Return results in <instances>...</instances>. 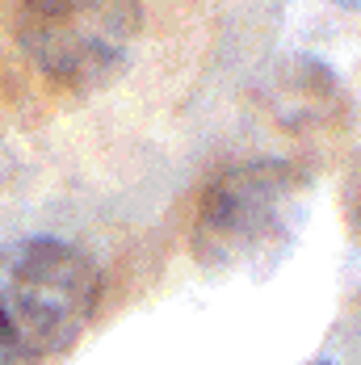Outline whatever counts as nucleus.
<instances>
[{
  "label": "nucleus",
  "instance_id": "nucleus-1",
  "mask_svg": "<svg viewBox=\"0 0 361 365\" xmlns=\"http://www.w3.org/2000/svg\"><path fill=\"white\" fill-rule=\"evenodd\" d=\"M307 173L290 160H253L223 168L206 185L189 227V248L210 273H256L278 264L302 227Z\"/></svg>",
  "mask_w": 361,
  "mask_h": 365
},
{
  "label": "nucleus",
  "instance_id": "nucleus-2",
  "mask_svg": "<svg viewBox=\"0 0 361 365\" xmlns=\"http://www.w3.org/2000/svg\"><path fill=\"white\" fill-rule=\"evenodd\" d=\"M101 302V273L63 240H17L0 248V328L17 357L72 349Z\"/></svg>",
  "mask_w": 361,
  "mask_h": 365
},
{
  "label": "nucleus",
  "instance_id": "nucleus-3",
  "mask_svg": "<svg viewBox=\"0 0 361 365\" xmlns=\"http://www.w3.org/2000/svg\"><path fill=\"white\" fill-rule=\"evenodd\" d=\"M21 51L68 88H97L126 63L143 13L139 0H13Z\"/></svg>",
  "mask_w": 361,
  "mask_h": 365
},
{
  "label": "nucleus",
  "instance_id": "nucleus-4",
  "mask_svg": "<svg viewBox=\"0 0 361 365\" xmlns=\"http://www.w3.org/2000/svg\"><path fill=\"white\" fill-rule=\"evenodd\" d=\"M269 106L286 126H324V122H332L345 110V97H340L336 76L327 72L324 63L302 59V63H294L286 72H278Z\"/></svg>",
  "mask_w": 361,
  "mask_h": 365
},
{
  "label": "nucleus",
  "instance_id": "nucleus-5",
  "mask_svg": "<svg viewBox=\"0 0 361 365\" xmlns=\"http://www.w3.org/2000/svg\"><path fill=\"white\" fill-rule=\"evenodd\" d=\"M345 202H349V219H353V227L361 231V168L353 173V185H349V193H345Z\"/></svg>",
  "mask_w": 361,
  "mask_h": 365
},
{
  "label": "nucleus",
  "instance_id": "nucleus-6",
  "mask_svg": "<svg viewBox=\"0 0 361 365\" xmlns=\"http://www.w3.org/2000/svg\"><path fill=\"white\" fill-rule=\"evenodd\" d=\"M0 365H17V349L9 344V336H4V328H0Z\"/></svg>",
  "mask_w": 361,
  "mask_h": 365
},
{
  "label": "nucleus",
  "instance_id": "nucleus-7",
  "mask_svg": "<svg viewBox=\"0 0 361 365\" xmlns=\"http://www.w3.org/2000/svg\"><path fill=\"white\" fill-rule=\"evenodd\" d=\"M332 4H340V9H357L361 0H332Z\"/></svg>",
  "mask_w": 361,
  "mask_h": 365
},
{
  "label": "nucleus",
  "instance_id": "nucleus-8",
  "mask_svg": "<svg viewBox=\"0 0 361 365\" xmlns=\"http://www.w3.org/2000/svg\"><path fill=\"white\" fill-rule=\"evenodd\" d=\"M311 365H332V361H311Z\"/></svg>",
  "mask_w": 361,
  "mask_h": 365
}]
</instances>
